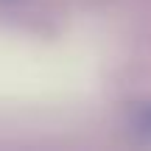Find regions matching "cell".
I'll return each instance as SVG.
<instances>
[{"label": "cell", "instance_id": "obj_1", "mask_svg": "<svg viewBox=\"0 0 151 151\" xmlns=\"http://www.w3.org/2000/svg\"><path fill=\"white\" fill-rule=\"evenodd\" d=\"M134 132L140 137H148L151 140V104H146V106H140L137 109V115H134Z\"/></svg>", "mask_w": 151, "mask_h": 151}]
</instances>
